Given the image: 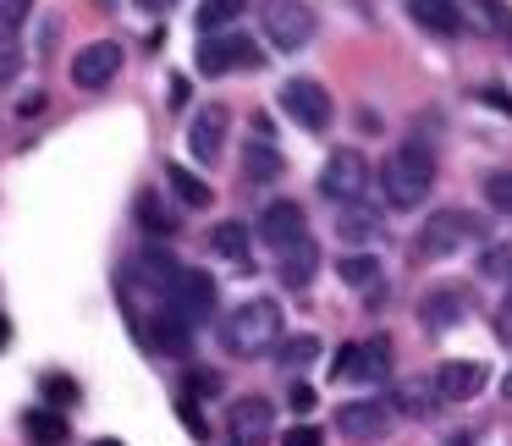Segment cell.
Masks as SVG:
<instances>
[{
  "mask_svg": "<svg viewBox=\"0 0 512 446\" xmlns=\"http://www.w3.org/2000/svg\"><path fill=\"white\" fill-rule=\"evenodd\" d=\"M281 320H287V314H281L276 298H248L221 320V347L232 358H265L287 342V336H281Z\"/></svg>",
  "mask_w": 512,
  "mask_h": 446,
  "instance_id": "obj_1",
  "label": "cell"
},
{
  "mask_svg": "<svg viewBox=\"0 0 512 446\" xmlns=\"http://www.w3.org/2000/svg\"><path fill=\"white\" fill-rule=\"evenodd\" d=\"M375 177H380V193H386L391 210H419L435 188V155L424 144H402L397 155H386V166Z\"/></svg>",
  "mask_w": 512,
  "mask_h": 446,
  "instance_id": "obj_2",
  "label": "cell"
},
{
  "mask_svg": "<svg viewBox=\"0 0 512 446\" xmlns=\"http://www.w3.org/2000/svg\"><path fill=\"white\" fill-rule=\"evenodd\" d=\"M369 182H375V166H369L364 149H331V160H325V171H320L325 199L331 204H358Z\"/></svg>",
  "mask_w": 512,
  "mask_h": 446,
  "instance_id": "obj_3",
  "label": "cell"
},
{
  "mask_svg": "<svg viewBox=\"0 0 512 446\" xmlns=\"http://www.w3.org/2000/svg\"><path fill=\"white\" fill-rule=\"evenodd\" d=\"M259 45L243 34H204L199 45V72L204 78H226V72H254L259 67Z\"/></svg>",
  "mask_w": 512,
  "mask_h": 446,
  "instance_id": "obj_4",
  "label": "cell"
},
{
  "mask_svg": "<svg viewBox=\"0 0 512 446\" xmlns=\"http://www.w3.org/2000/svg\"><path fill=\"white\" fill-rule=\"evenodd\" d=\"M281 111H287L303 133H325L331 116H336V105H331V94H325L320 78H292L287 89H281Z\"/></svg>",
  "mask_w": 512,
  "mask_h": 446,
  "instance_id": "obj_5",
  "label": "cell"
},
{
  "mask_svg": "<svg viewBox=\"0 0 512 446\" xmlns=\"http://www.w3.org/2000/svg\"><path fill=\"white\" fill-rule=\"evenodd\" d=\"M463 243H474V215L468 210H441L424 221V232L413 237V248H419V259H446L457 254Z\"/></svg>",
  "mask_w": 512,
  "mask_h": 446,
  "instance_id": "obj_6",
  "label": "cell"
},
{
  "mask_svg": "<svg viewBox=\"0 0 512 446\" xmlns=\"http://www.w3.org/2000/svg\"><path fill=\"white\" fill-rule=\"evenodd\" d=\"M265 34L276 50H303L314 39V12L303 0H270L265 6Z\"/></svg>",
  "mask_w": 512,
  "mask_h": 446,
  "instance_id": "obj_7",
  "label": "cell"
},
{
  "mask_svg": "<svg viewBox=\"0 0 512 446\" xmlns=\"http://www.w3.org/2000/svg\"><path fill=\"white\" fill-rule=\"evenodd\" d=\"M116 72H122V45L116 39H94V45H83L72 56V83L78 89H105Z\"/></svg>",
  "mask_w": 512,
  "mask_h": 446,
  "instance_id": "obj_8",
  "label": "cell"
},
{
  "mask_svg": "<svg viewBox=\"0 0 512 446\" xmlns=\"http://www.w3.org/2000/svg\"><path fill=\"white\" fill-rule=\"evenodd\" d=\"M226 424H232L237 446H265L270 435H276V408H270L265 397H237L232 413H226Z\"/></svg>",
  "mask_w": 512,
  "mask_h": 446,
  "instance_id": "obj_9",
  "label": "cell"
},
{
  "mask_svg": "<svg viewBox=\"0 0 512 446\" xmlns=\"http://www.w3.org/2000/svg\"><path fill=\"white\" fill-rule=\"evenodd\" d=\"M259 237H265L276 254H287L292 243H303L309 237V221H303V204H292V199H276V204H265V215H259Z\"/></svg>",
  "mask_w": 512,
  "mask_h": 446,
  "instance_id": "obj_10",
  "label": "cell"
},
{
  "mask_svg": "<svg viewBox=\"0 0 512 446\" xmlns=\"http://www.w3.org/2000/svg\"><path fill=\"white\" fill-rule=\"evenodd\" d=\"M166 303H171V309H177L188 325H199V320H210V314H215V281L204 276V270H182Z\"/></svg>",
  "mask_w": 512,
  "mask_h": 446,
  "instance_id": "obj_11",
  "label": "cell"
},
{
  "mask_svg": "<svg viewBox=\"0 0 512 446\" xmlns=\"http://www.w3.org/2000/svg\"><path fill=\"white\" fill-rule=\"evenodd\" d=\"M226 127H232V111H226V105H199V111H193V122H188L193 160H221Z\"/></svg>",
  "mask_w": 512,
  "mask_h": 446,
  "instance_id": "obj_12",
  "label": "cell"
},
{
  "mask_svg": "<svg viewBox=\"0 0 512 446\" xmlns=\"http://www.w3.org/2000/svg\"><path fill=\"white\" fill-rule=\"evenodd\" d=\"M485 380H490V369L479 364V358H452V364L435 369L441 402H468V397H479V391H485Z\"/></svg>",
  "mask_w": 512,
  "mask_h": 446,
  "instance_id": "obj_13",
  "label": "cell"
},
{
  "mask_svg": "<svg viewBox=\"0 0 512 446\" xmlns=\"http://www.w3.org/2000/svg\"><path fill=\"white\" fill-rule=\"evenodd\" d=\"M336 424H342V435L347 441H386V430H391V408L386 402H347L342 413H336Z\"/></svg>",
  "mask_w": 512,
  "mask_h": 446,
  "instance_id": "obj_14",
  "label": "cell"
},
{
  "mask_svg": "<svg viewBox=\"0 0 512 446\" xmlns=\"http://www.w3.org/2000/svg\"><path fill=\"white\" fill-rule=\"evenodd\" d=\"M336 232H342V243L364 248V243H380L386 237V215L375 210V204H342V215H336Z\"/></svg>",
  "mask_w": 512,
  "mask_h": 446,
  "instance_id": "obj_15",
  "label": "cell"
},
{
  "mask_svg": "<svg viewBox=\"0 0 512 446\" xmlns=\"http://www.w3.org/2000/svg\"><path fill=\"white\" fill-rule=\"evenodd\" d=\"M408 17L435 39H457L463 34V12H457V0H408Z\"/></svg>",
  "mask_w": 512,
  "mask_h": 446,
  "instance_id": "obj_16",
  "label": "cell"
},
{
  "mask_svg": "<svg viewBox=\"0 0 512 446\" xmlns=\"http://www.w3.org/2000/svg\"><path fill=\"white\" fill-rule=\"evenodd\" d=\"M276 270H281V281H287L292 292H303L314 276H320V243H314V237L292 243L287 254H276Z\"/></svg>",
  "mask_w": 512,
  "mask_h": 446,
  "instance_id": "obj_17",
  "label": "cell"
},
{
  "mask_svg": "<svg viewBox=\"0 0 512 446\" xmlns=\"http://www.w3.org/2000/svg\"><path fill=\"white\" fill-rule=\"evenodd\" d=\"M463 314H468V292H457V287H441L419 303V320L430 325V331H446V325H457Z\"/></svg>",
  "mask_w": 512,
  "mask_h": 446,
  "instance_id": "obj_18",
  "label": "cell"
},
{
  "mask_svg": "<svg viewBox=\"0 0 512 446\" xmlns=\"http://www.w3.org/2000/svg\"><path fill=\"white\" fill-rule=\"evenodd\" d=\"M397 408L413 413V419H430L435 408H441V386H435V375H408L397 386Z\"/></svg>",
  "mask_w": 512,
  "mask_h": 446,
  "instance_id": "obj_19",
  "label": "cell"
},
{
  "mask_svg": "<svg viewBox=\"0 0 512 446\" xmlns=\"http://www.w3.org/2000/svg\"><path fill=\"white\" fill-rule=\"evenodd\" d=\"M149 336H155V347H166V353H188V342H193V325L182 320L177 309H160L155 320H149Z\"/></svg>",
  "mask_w": 512,
  "mask_h": 446,
  "instance_id": "obj_20",
  "label": "cell"
},
{
  "mask_svg": "<svg viewBox=\"0 0 512 446\" xmlns=\"http://www.w3.org/2000/svg\"><path fill=\"white\" fill-rule=\"evenodd\" d=\"M243 171H248V182H276L281 177V155H276V144H270L265 133L243 144Z\"/></svg>",
  "mask_w": 512,
  "mask_h": 446,
  "instance_id": "obj_21",
  "label": "cell"
},
{
  "mask_svg": "<svg viewBox=\"0 0 512 446\" xmlns=\"http://www.w3.org/2000/svg\"><path fill=\"white\" fill-rule=\"evenodd\" d=\"M182 270H188V265H177V259H171V254H160V248H149V254L138 259V281H149V287H155L160 298H171V287H177V276H182Z\"/></svg>",
  "mask_w": 512,
  "mask_h": 446,
  "instance_id": "obj_22",
  "label": "cell"
},
{
  "mask_svg": "<svg viewBox=\"0 0 512 446\" xmlns=\"http://www.w3.org/2000/svg\"><path fill=\"white\" fill-rule=\"evenodd\" d=\"M336 270H342V281H347L353 292H369V298H380V259H375V254H347Z\"/></svg>",
  "mask_w": 512,
  "mask_h": 446,
  "instance_id": "obj_23",
  "label": "cell"
},
{
  "mask_svg": "<svg viewBox=\"0 0 512 446\" xmlns=\"http://www.w3.org/2000/svg\"><path fill=\"white\" fill-rule=\"evenodd\" d=\"M166 182L177 188V199L188 204V210H210V199H215V188L204 177H193L188 166H166Z\"/></svg>",
  "mask_w": 512,
  "mask_h": 446,
  "instance_id": "obj_24",
  "label": "cell"
},
{
  "mask_svg": "<svg viewBox=\"0 0 512 446\" xmlns=\"http://www.w3.org/2000/svg\"><path fill=\"white\" fill-rule=\"evenodd\" d=\"M210 248L221 259H232V265H243L248 270V226H237V221H221L210 232Z\"/></svg>",
  "mask_w": 512,
  "mask_h": 446,
  "instance_id": "obj_25",
  "label": "cell"
},
{
  "mask_svg": "<svg viewBox=\"0 0 512 446\" xmlns=\"http://www.w3.org/2000/svg\"><path fill=\"white\" fill-rule=\"evenodd\" d=\"M23 430H28V441H34V446H61V441H67V419L50 413V408H34L23 419Z\"/></svg>",
  "mask_w": 512,
  "mask_h": 446,
  "instance_id": "obj_26",
  "label": "cell"
},
{
  "mask_svg": "<svg viewBox=\"0 0 512 446\" xmlns=\"http://www.w3.org/2000/svg\"><path fill=\"white\" fill-rule=\"evenodd\" d=\"M314 358H320V336H287V342L276 347L281 369H303V364H314Z\"/></svg>",
  "mask_w": 512,
  "mask_h": 446,
  "instance_id": "obj_27",
  "label": "cell"
},
{
  "mask_svg": "<svg viewBox=\"0 0 512 446\" xmlns=\"http://www.w3.org/2000/svg\"><path fill=\"white\" fill-rule=\"evenodd\" d=\"M237 17H243V0H204V6H199V28H204V34H221V28H232Z\"/></svg>",
  "mask_w": 512,
  "mask_h": 446,
  "instance_id": "obj_28",
  "label": "cell"
},
{
  "mask_svg": "<svg viewBox=\"0 0 512 446\" xmlns=\"http://www.w3.org/2000/svg\"><path fill=\"white\" fill-rule=\"evenodd\" d=\"M391 375V342L386 336H369L364 342V364H358V380H386Z\"/></svg>",
  "mask_w": 512,
  "mask_h": 446,
  "instance_id": "obj_29",
  "label": "cell"
},
{
  "mask_svg": "<svg viewBox=\"0 0 512 446\" xmlns=\"http://www.w3.org/2000/svg\"><path fill=\"white\" fill-rule=\"evenodd\" d=\"M474 12V23L485 28V34H496V28H507V6H501V0H457V12Z\"/></svg>",
  "mask_w": 512,
  "mask_h": 446,
  "instance_id": "obj_30",
  "label": "cell"
},
{
  "mask_svg": "<svg viewBox=\"0 0 512 446\" xmlns=\"http://www.w3.org/2000/svg\"><path fill=\"white\" fill-rule=\"evenodd\" d=\"M138 221H144L155 237H171V232H177V221L166 215V204H160L155 193H144V199H138Z\"/></svg>",
  "mask_w": 512,
  "mask_h": 446,
  "instance_id": "obj_31",
  "label": "cell"
},
{
  "mask_svg": "<svg viewBox=\"0 0 512 446\" xmlns=\"http://www.w3.org/2000/svg\"><path fill=\"white\" fill-rule=\"evenodd\" d=\"M479 276H490V281H507L512 287V248H485V254H479Z\"/></svg>",
  "mask_w": 512,
  "mask_h": 446,
  "instance_id": "obj_32",
  "label": "cell"
},
{
  "mask_svg": "<svg viewBox=\"0 0 512 446\" xmlns=\"http://www.w3.org/2000/svg\"><path fill=\"white\" fill-rule=\"evenodd\" d=\"M485 199L496 204V210L512 215V171H490V177H485Z\"/></svg>",
  "mask_w": 512,
  "mask_h": 446,
  "instance_id": "obj_33",
  "label": "cell"
},
{
  "mask_svg": "<svg viewBox=\"0 0 512 446\" xmlns=\"http://www.w3.org/2000/svg\"><path fill=\"white\" fill-rule=\"evenodd\" d=\"M23 72V50H17L12 34H0V83H12Z\"/></svg>",
  "mask_w": 512,
  "mask_h": 446,
  "instance_id": "obj_34",
  "label": "cell"
},
{
  "mask_svg": "<svg viewBox=\"0 0 512 446\" xmlns=\"http://www.w3.org/2000/svg\"><path fill=\"white\" fill-rule=\"evenodd\" d=\"M358 364H364V342H347L336 353V380H358Z\"/></svg>",
  "mask_w": 512,
  "mask_h": 446,
  "instance_id": "obj_35",
  "label": "cell"
},
{
  "mask_svg": "<svg viewBox=\"0 0 512 446\" xmlns=\"http://www.w3.org/2000/svg\"><path fill=\"white\" fill-rule=\"evenodd\" d=\"M28 6H34V0H0V34H12V28L28 17Z\"/></svg>",
  "mask_w": 512,
  "mask_h": 446,
  "instance_id": "obj_36",
  "label": "cell"
},
{
  "mask_svg": "<svg viewBox=\"0 0 512 446\" xmlns=\"http://www.w3.org/2000/svg\"><path fill=\"white\" fill-rule=\"evenodd\" d=\"M281 446H325V435L314 430V424H292V430L281 435Z\"/></svg>",
  "mask_w": 512,
  "mask_h": 446,
  "instance_id": "obj_37",
  "label": "cell"
},
{
  "mask_svg": "<svg viewBox=\"0 0 512 446\" xmlns=\"http://www.w3.org/2000/svg\"><path fill=\"white\" fill-rule=\"evenodd\" d=\"M45 397H50V402H78V386H72L67 375H50V380H45Z\"/></svg>",
  "mask_w": 512,
  "mask_h": 446,
  "instance_id": "obj_38",
  "label": "cell"
},
{
  "mask_svg": "<svg viewBox=\"0 0 512 446\" xmlns=\"http://www.w3.org/2000/svg\"><path fill=\"white\" fill-rule=\"evenodd\" d=\"M496 336L512 347V287H507V303H501V314H496Z\"/></svg>",
  "mask_w": 512,
  "mask_h": 446,
  "instance_id": "obj_39",
  "label": "cell"
},
{
  "mask_svg": "<svg viewBox=\"0 0 512 446\" xmlns=\"http://www.w3.org/2000/svg\"><path fill=\"white\" fill-rule=\"evenodd\" d=\"M193 391H199V397H215V391H221V375H210V369H199V375H193Z\"/></svg>",
  "mask_w": 512,
  "mask_h": 446,
  "instance_id": "obj_40",
  "label": "cell"
},
{
  "mask_svg": "<svg viewBox=\"0 0 512 446\" xmlns=\"http://www.w3.org/2000/svg\"><path fill=\"white\" fill-rule=\"evenodd\" d=\"M182 424H188L193 435H204V419H199V402L193 397H182Z\"/></svg>",
  "mask_w": 512,
  "mask_h": 446,
  "instance_id": "obj_41",
  "label": "cell"
},
{
  "mask_svg": "<svg viewBox=\"0 0 512 446\" xmlns=\"http://www.w3.org/2000/svg\"><path fill=\"white\" fill-rule=\"evenodd\" d=\"M292 408L309 413V408H314V386H292Z\"/></svg>",
  "mask_w": 512,
  "mask_h": 446,
  "instance_id": "obj_42",
  "label": "cell"
},
{
  "mask_svg": "<svg viewBox=\"0 0 512 446\" xmlns=\"http://www.w3.org/2000/svg\"><path fill=\"white\" fill-rule=\"evenodd\" d=\"M479 100H485V105H501V111L512 116V100H507V94H501V89H485V94H479Z\"/></svg>",
  "mask_w": 512,
  "mask_h": 446,
  "instance_id": "obj_43",
  "label": "cell"
},
{
  "mask_svg": "<svg viewBox=\"0 0 512 446\" xmlns=\"http://www.w3.org/2000/svg\"><path fill=\"white\" fill-rule=\"evenodd\" d=\"M17 111H23V116H39V111H45V94H28V100L17 105Z\"/></svg>",
  "mask_w": 512,
  "mask_h": 446,
  "instance_id": "obj_44",
  "label": "cell"
},
{
  "mask_svg": "<svg viewBox=\"0 0 512 446\" xmlns=\"http://www.w3.org/2000/svg\"><path fill=\"white\" fill-rule=\"evenodd\" d=\"M171 105H188V78H171Z\"/></svg>",
  "mask_w": 512,
  "mask_h": 446,
  "instance_id": "obj_45",
  "label": "cell"
},
{
  "mask_svg": "<svg viewBox=\"0 0 512 446\" xmlns=\"http://www.w3.org/2000/svg\"><path fill=\"white\" fill-rule=\"evenodd\" d=\"M138 6H144V12H171L177 0H138Z\"/></svg>",
  "mask_w": 512,
  "mask_h": 446,
  "instance_id": "obj_46",
  "label": "cell"
},
{
  "mask_svg": "<svg viewBox=\"0 0 512 446\" xmlns=\"http://www.w3.org/2000/svg\"><path fill=\"white\" fill-rule=\"evenodd\" d=\"M12 342V325H6V314H0V347Z\"/></svg>",
  "mask_w": 512,
  "mask_h": 446,
  "instance_id": "obj_47",
  "label": "cell"
},
{
  "mask_svg": "<svg viewBox=\"0 0 512 446\" xmlns=\"http://www.w3.org/2000/svg\"><path fill=\"white\" fill-rule=\"evenodd\" d=\"M501 391H507V397H512V375H507V380H501Z\"/></svg>",
  "mask_w": 512,
  "mask_h": 446,
  "instance_id": "obj_48",
  "label": "cell"
},
{
  "mask_svg": "<svg viewBox=\"0 0 512 446\" xmlns=\"http://www.w3.org/2000/svg\"><path fill=\"white\" fill-rule=\"evenodd\" d=\"M94 446H122V441H111V435H105V441H94Z\"/></svg>",
  "mask_w": 512,
  "mask_h": 446,
  "instance_id": "obj_49",
  "label": "cell"
},
{
  "mask_svg": "<svg viewBox=\"0 0 512 446\" xmlns=\"http://www.w3.org/2000/svg\"><path fill=\"white\" fill-rule=\"evenodd\" d=\"M507 39H512V12H507Z\"/></svg>",
  "mask_w": 512,
  "mask_h": 446,
  "instance_id": "obj_50",
  "label": "cell"
},
{
  "mask_svg": "<svg viewBox=\"0 0 512 446\" xmlns=\"http://www.w3.org/2000/svg\"><path fill=\"white\" fill-rule=\"evenodd\" d=\"M232 446H237V441H232Z\"/></svg>",
  "mask_w": 512,
  "mask_h": 446,
  "instance_id": "obj_51",
  "label": "cell"
}]
</instances>
